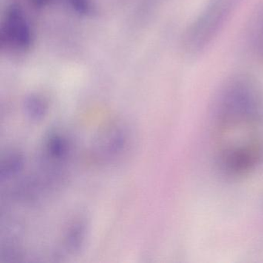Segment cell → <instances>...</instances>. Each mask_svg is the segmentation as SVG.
Returning <instances> with one entry per match:
<instances>
[{
	"label": "cell",
	"mask_w": 263,
	"mask_h": 263,
	"mask_svg": "<svg viewBox=\"0 0 263 263\" xmlns=\"http://www.w3.org/2000/svg\"><path fill=\"white\" fill-rule=\"evenodd\" d=\"M240 0H208L186 29L183 47L197 56L207 50L227 25Z\"/></svg>",
	"instance_id": "2"
},
{
	"label": "cell",
	"mask_w": 263,
	"mask_h": 263,
	"mask_svg": "<svg viewBox=\"0 0 263 263\" xmlns=\"http://www.w3.org/2000/svg\"><path fill=\"white\" fill-rule=\"evenodd\" d=\"M47 150L52 158H55V159L63 158L67 153V142L61 137L53 135L49 140Z\"/></svg>",
	"instance_id": "7"
},
{
	"label": "cell",
	"mask_w": 263,
	"mask_h": 263,
	"mask_svg": "<svg viewBox=\"0 0 263 263\" xmlns=\"http://www.w3.org/2000/svg\"><path fill=\"white\" fill-rule=\"evenodd\" d=\"M27 115L33 120H41L47 110V104L42 98L38 96H31L25 102Z\"/></svg>",
	"instance_id": "5"
},
{
	"label": "cell",
	"mask_w": 263,
	"mask_h": 263,
	"mask_svg": "<svg viewBox=\"0 0 263 263\" xmlns=\"http://www.w3.org/2000/svg\"><path fill=\"white\" fill-rule=\"evenodd\" d=\"M30 1L34 7L42 8V7H46L49 4L50 0H30Z\"/></svg>",
	"instance_id": "9"
},
{
	"label": "cell",
	"mask_w": 263,
	"mask_h": 263,
	"mask_svg": "<svg viewBox=\"0 0 263 263\" xmlns=\"http://www.w3.org/2000/svg\"><path fill=\"white\" fill-rule=\"evenodd\" d=\"M0 39L3 45L15 51L25 53L32 48L34 36L30 22L17 5L7 8L1 26Z\"/></svg>",
	"instance_id": "3"
},
{
	"label": "cell",
	"mask_w": 263,
	"mask_h": 263,
	"mask_svg": "<svg viewBox=\"0 0 263 263\" xmlns=\"http://www.w3.org/2000/svg\"><path fill=\"white\" fill-rule=\"evenodd\" d=\"M248 39L251 50L256 56L263 58V2L251 21Z\"/></svg>",
	"instance_id": "4"
},
{
	"label": "cell",
	"mask_w": 263,
	"mask_h": 263,
	"mask_svg": "<svg viewBox=\"0 0 263 263\" xmlns=\"http://www.w3.org/2000/svg\"><path fill=\"white\" fill-rule=\"evenodd\" d=\"M217 106L215 141L220 161L231 173L249 172L262 152L255 85L246 77L231 78L221 88Z\"/></svg>",
	"instance_id": "1"
},
{
	"label": "cell",
	"mask_w": 263,
	"mask_h": 263,
	"mask_svg": "<svg viewBox=\"0 0 263 263\" xmlns=\"http://www.w3.org/2000/svg\"><path fill=\"white\" fill-rule=\"evenodd\" d=\"M69 7L82 16H89L95 12V6L92 0H66Z\"/></svg>",
	"instance_id": "8"
},
{
	"label": "cell",
	"mask_w": 263,
	"mask_h": 263,
	"mask_svg": "<svg viewBox=\"0 0 263 263\" xmlns=\"http://www.w3.org/2000/svg\"><path fill=\"white\" fill-rule=\"evenodd\" d=\"M23 160L18 155H8L3 160L1 167V176L2 178H10L21 170L23 165Z\"/></svg>",
	"instance_id": "6"
}]
</instances>
